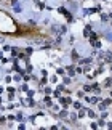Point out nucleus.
<instances>
[{
	"label": "nucleus",
	"instance_id": "f257e3e1",
	"mask_svg": "<svg viewBox=\"0 0 112 130\" xmlns=\"http://www.w3.org/2000/svg\"><path fill=\"white\" fill-rule=\"evenodd\" d=\"M58 100H59L61 108H64V109H67L70 104H72V98H70V95H69V97H63V95H61V97L58 98Z\"/></svg>",
	"mask_w": 112,
	"mask_h": 130
},
{
	"label": "nucleus",
	"instance_id": "f03ea898",
	"mask_svg": "<svg viewBox=\"0 0 112 130\" xmlns=\"http://www.w3.org/2000/svg\"><path fill=\"white\" fill-rule=\"evenodd\" d=\"M64 69H66V74H67L69 77H72V79H74V77L77 76V72H75V64H67Z\"/></svg>",
	"mask_w": 112,
	"mask_h": 130
},
{
	"label": "nucleus",
	"instance_id": "7ed1b4c3",
	"mask_svg": "<svg viewBox=\"0 0 112 130\" xmlns=\"http://www.w3.org/2000/svg\"><path fill=\"white\" fill-rule=\"evenodd\" d=\"M56 117H58V119H61V121H69V111L63 108V109H61V111L56 114Z\"/></svg>",
	"mask_w": 112,
	"mask_h": 130
},
{
	"label": "nucleus",
	"instance_id": "20e7f679",
	"mask_svg": "<svg viewBox=\"0 0 112 130\" xmlns=\"http://www.w3.org/2000/svg\"><path fill=\"white\" fill-rule=\"evenodd\" d=\"M91 32H93V26L87 24V26H85V29H83V37H85V39H88V37L91 35Z\"/></svg>",
	"mask_w": 112,
	"mask_h": 130
},
{
	"label": "nucleus",
	"instance_id": "39448f33",
	"mask_svg": "<svg viewBox=\"0 0 112 130\" xmlns=\"http://www.w3.org/2000/svg\"><path fill=\"white\" fill-rule=\"evenodd\" d=\"M101 101V98H99V95H94V97H90V100H88V104H93V106H96L98 103Z\"/></svg>",
	"mask_w": 112,
	"mask_h": 130
},
{
	"label": "nucleus",
	"instance_id": "423d86ee",
	"mask_svg": "<svg viewBox=\"0 0 112 130\" xmlns=\"http://www.w3.org/2000/svg\"><path fill=\"white\" fill-rule=\"evenodd\" d=\"M87 116H88V117H90V119H93V121H96V119L99 117V116H98L96 112L93 111V109H90V108H87Z\"/></svg>",
	"mask_w": 112,
	"mask_h": 130
},
{
	"label": "nucleus",
	"instance_id": "0eeeda50",
	"mask_svg": "<svg viewBox=\"0 0 112 130\" xmlns=\"http://www.w3.org/2000/svg\"><path fill=\"white\" fill-rule=\"evenodd\" d=\"M15 116H16V122H24L26 119H27V117L24 116V112H22V111H18Z\"/></svg>",
	"mask_w": 112,
	"mask_h": 130
},
{
	"label": "nucleus",
	"instance_id": "6e6552de",
	"mask_svg": "<svg viewBox=\"0 0 112 130\" xmlns=\"http://www.w3.org/2000/svg\"><path fill=\"white\" fill-rule=\"evenodd\" d=\"M77 116H79V119H83L85 116H87V108H83V106H82V108L77 111Z\"/></svg>",
	"mask_w": 112,
	"mask_h": 130
},
{
	"label": "nucleus",
	"instance_id": "1a4fd4ad",
	"mask_svg": "<svg viewBox=\"0 0 112 130\" xmlns=\"http://www.w3.org/2000/svg\"><path fill=\"white\" fill-rule=\"evenodd\" d=\"M40 92H42L43 95H51V93H53L51 87H48V85H45V87H42V90H40Z\"/></svg>",
	"mask_w": 112,
	"mask_h": 130
},
{
	"label": "nucleus",
	"instance_id": "9d476101",
	"mask_svg": "<svg viewBox=\"0 0 112 130\" xmlns=\"http://www.w3.org/2000/svg\"><path fill=\"white\" fill-rule=\"evenodd\" d=\"M72 80H74V79L69 77L67 74H66V76H63V84H64V85H70V84H72Z\"/></svg>",
	"mask_w": 112,
	"mask_h": 130
},
{
	"label": "nucleus",
	"instance_id": "9b49d317",
	"mask_svg": "<svg viewBox=\"0 0 112 130\" xmlns=\"http://www.w3.org/2000/svg\"><path fill=\"white\" fill-rule=\"evenodd\" d=\"M103 87H104V88H111V87H112V77H107L106 80L103 82Z\"/></svg>",
	"mask_w": 112,
	"mask_h": 130
},
{
	"label": "nucleus",
	"instance_id": "f8f14e48",
	"mask_svg": "<svg viewBox=\"0 0 112 130\" xmlns=\"http://www.w3.org/2000/svg\"><path fill=\"white\" fill-rule=\"evenodd\" d=\"M77 119H79L77 112H69V122H77Z\"/></svg>",
	"mask_w": 112,
	"mask_h": 130
},
{
	"label": "nucleus",
	"instance_id": "ddd939ff",
	"mask_svg": "<svg viewBox=\"0 0 112 130\" xmlns=\"http://www.w3.org/2000/svg\"><path fill=\"white\" fill-rule=\"evenodd\" d=\"M13 11L15 13H22V6L19 5V3H16V5H13Z\"/></svg>",
	"mask_w": 112,
	"mask_h": 130
},
{
	"label": "nucleus",
	"instance_id": "4468645a",
	"mask_svg": "<svg viewBox=\"0 0 112 130\" xmlns=\"http://www.w3.org/2000/svg\"><path fill=\"white\" fill-rule=\"evenodd\" d=\"M82 88H83V92H85V93H90V92H93V87H91L90 84H85Z\"/></svg>",
	"mask_w": 112,
	"mask_h": 130
},
{
	"label": "nucleus",
	"instance_id": "2eb2a0df",
	"mask_svg": "<svg viewBox=\"0 0 112 130\" xmlns=\"http://www.w3.org/2000/svg\"><path fill=\"white\" fill-rule=\"evenodd\" d=\"M13 80H15V82H18V84H19V82H21V80H22V74H19V72H16V74H15V76H13Z\"/></svg>",
	"mask_w": 112,
	"mask_h": 130
},
{
	"label": "nucleus",
	"instance_id": "dca6fc26",
	"mask_svg": "<svg viewBox=\"0 0 112 130\" xmlns=\"http://www.w3.org/2000/svg\"><path fill=\"white\" fill-rule=\"evenodd\" d=\"M96 106H98V109H99V111H106V109H107V106L103 103V100H101V101H99V103H98Z\"/></svg>",
	"mask_w": 112,
	"mask_h": 130
},
{
	"label": "nucleus",
	"instance_id": "f3484780",
	"mask_svg": "<svg viewBox=\"0 0 112 130\" xmlns=\"http://www.w3.org/2000/svg\"><path fill=\"white\" fill-rule=\"evenodd\" d=\"M82 106H83V104L80 103V101H72V108H74V109H77V111H79Z\"/></svg>",
	"mask_w": 112,
	"mask_h": 130
},
{
	"label": "nucleus",
	"instance_id": "a211bd4d",
	"mask_svg": "<svg viewBox=\"0 0 112 130\" xmlns=\"http://www.w3.org/2000/svg\"><path fill=\"white\" fill-rule=\"evenodd\" d=\"M109 21V15L107 13H101V23H107Z\"/></svg>",
	"mask_w": 112,
	"mask_h": 130
},
{
	"label": "nucleus",
	"instance_id": "6ab92c4d",
	"mask_svg": "<svg viewBox=\"0 0 112 130\" xmlns=\"http://www.w3.org/2000/svg\"><path fill=\"white\" fill-rule=\"evenodd\" d=\"M56 74L58 76H66V69L64 67H56Z\"/></svg>",
	"mask_w": 112,
	"mask_h": 130
},
{
	"label": "nucleus",
	"instance_id": "aec40b11",
	"mask_svg": "<svg viewBox=\"0 0 112 130\" xmlns=\"http://www.w3.org/2000/svg\"><path fill=\"white\" fill-rule=\"evenodd\" d=\"M18 90H21V92H27V90H29V85H27V82H24V84H22L21 87L18 88Z\"/></svg>",
	"mask_w": 112,
	"mask_h": 130
},
{
	"label": "nucleus",
	"instance_id": "412c9836",
	"mask_svg": "<svg viewBox=\"0 0 112 130\" xmlns=\"http://www.w3.org/2000/svg\"><path fill=\"white\" fill-rule=\"evenodd\" d=\"M103 103H104V104H106V106H107V108H109V106L112 104V98H111V97H109V98H104V100H103Z\"/></svg>",
	"mask_w": 112,
	"mask_h": 130
},
{
	"label": "nucleus",
	"instance_id": "4be33fe9",
	"mask_svg": "<svg viewBox=\"0 0 112 130\" xmlns=\"http://www.w3.org/2000/svg\"><path fill=\"white\" fill-rule=\"evenodd\" d=\"M58 80H59L58 74H55V76H51V77H50V82H51V84H58Z\"/></svg>",
	"mask_w": 112,
	"mask_h": 130
},
{
	"label": "nucleus",
	"instance_id": "5701e85b",
	"mask_svg": "<svg viewBox=\"0 0 112 130\" xmlns=\"http://www.w3.org/2000/svg\"><path fill=\"white\" fill-rule=\"evenodd\" d=\"M35 93H37V92H35V90H30V88H29L27 92H26V95H27V97H30V98L35 97Z\"/></svg>",
	"mask_w": 112,
	"mask_h": 130
},
{
	"label": "nucleus",
	"instance_id": "b1692460",
	"mask_svg": "<svg viewBox=\"0 0 112 130\" xmlns=\"http://www.w3.org/2000/svg\"><path fill=\"white\" fill-rule=\"evenodd\" d=\"M83 97H85V92L83 90H77V98H79V100H83Z\"/></svg>",
	"mask_w": 112,
	"mask_h": 130
},
{
	"label": "nucleus",
	"instance_id": "393cba45",
	"mask_svg": "<svg viewBox=\"0 0 112 130\" xmlns=\"http://www.w3.org/2000/svg\"><path fill=\"white\" fill-rule=\"evenodd\" d=\"M53 98H59L61 97V90H58V88H56V90H53Z\"/></svg>",
	"mask_w": 112,
	"mask_h": 130
},
{
	"label": "nucleus",
	"instance_id": "a878e982",
	"mask_svg": "<svg viewBox=\"0 0 112 130\" xmlns=\"http://www.w3.org/2000/svg\"><path fill=\"white\" fill-rule=\"evenodd\" d=\"M24 52H26V55H27V56H30V55L34 53V48H32V47H27V48H24Z\"/></svg>",
	"mask_w": 112,
	"mask_h": 130
},
{
	"label": "nucleus",
	"instance_id": "bb28decb",
	"mask_svg": "<svg viewBox=\"0 0 112 130\" xmlns=\"http://www.w3.org/2000/svg\"><path fill=\"white\" fill-rule=\"evenodd\" d=\"M98 127H99V125H98V122H96V121H93V122L90 124V129H93V130H96Z\"/></svg>",
	"mask_w": 112,
	"mask_h": 130
},
{
	"label": "nucleus",
	"instance_id": "cd10ccee",
	"mask_svg": "<svg viewBox=\"0 0 112 130\" xmlns=\"http://www.w3.org/2000/svg\"><path fill=\"white\" fill-rule=\"evenodd\" d=\"M99 117L107 119V117H109V112H107V111H101V116H99Z\"/></svg>",
	"mask_w": 112,
	"mask_h": 130
},
{
	"label": "nucleus",
	"instance_id": "c85d7f7f",
	"mask_svg": "<svg viewBox=\"0 0 112 130\" xmlns=\"http://www.w3.org/2000/svg\"><path fill=\"white\" fill-rule=\"evenodd\" d=\"M6 92H8V93H16V88H15V87H10V85H8V87H6Z\"/></svg>",
	"mask_w": 112,
	"mask_h": 130
},
{
	"label": "nucleus",
	"instance_id": "c756f323",
	"mask_svg": "<svg viewBox=\"0 0 112 130\" xmlns=\"http://www.w3.org/2000/svg\"><path fill=\"white\" fill-rule=\"evenodd\" d=\"M11 82H13L11 76H5V84H11Z\"/></svg>",
	"mask_w": 112,
	"mask_h": 130
},
{
	"label": "nucleus",
	"instance_id": "7c9ffc66",
	"mask_svg": "<svg viewBox=\"0 0 112 130\" xmlns=\"http://www.w3.org/2000/svg\"><path fill=\"white\" fill-rule=\"evenodd\" d=\"M6 121H16V116L15 114H8L6 116Z\"/></svg>",
	"mask_w": 112,
	"mask_h": 130
},
{
	"label": "nucleus",
	"instance_id": "2f4dec72",
	"mask_svg": "<svg viewBox=\"0 0 112 130\" xmlns=\"http://www.w3.org/2000/svg\"><path fill=\"white\" fill-rule=\"evenodd\" d=\"M40 74H42V77H48V71H46V69H42V71H40Z\"/></svg>",
	"mask_w": 112,
	"mask_h": 130
},
{
	"label": "nucleus",
	"instance_id": "473e14b6",
	"mask_svg": "<svg viewBox=\"0 0 112 130\" xmlns=\"http://www.w3.org/2000/svg\"><path fill=\"white\" fill-rule=\"evenodd\" d=\"M18 129H19V130H24V129H26V124H24V122H19V124H18Z\"/></svg>",
	"mask_w": 112,
	"mask_h": 130
},
{
	"label": "nucleus",
	"instance_id": "72a5a7b5",
	"mask_svg": "<svg viewBox=\"0 0 112 130\" xmlns=\"http://www.w3.org/2000/svg\"><path fill=\"white\" fill-rule=\"evenodd\" d=\"M3 52H11V47L10 45H3Z\"/></svg>",
	"mask_w": 112,
	"mask_h": 130
},
{
	"label": "nucleus",
	"instance_id": "f704fd0d",
	"mask_svg": "<svg viewBox=\"0 0 112 130\" xmlns=\"http://www.w3.org/2000/svg\"><path fill=\"white\" fill-rule=\"evenodd\" d=\"M74 42H75V37L70 35V37H69V43H74Z\"/></svg>",
	"mask_w": 112,
	"mask_h": 130
},
{
	"label": "nucleus",
	"instance_id": "c9c22d12",
	"mask_svg": "<svg viewBox=\"0 0 112 130\" xmlns=\"http://www.w3.org/2000/svg\"><path fill=\"white\" fill-rule=\"evenodd\" d=\"M3 90H5V88H3V87H2V85H0V95H2V93H3Z\"/></svg>",
	"mask_w": 112,
	"mask_h": 130
},
{
	"label": "nucleus",
	"instance_id": "e433bc0d",
	"mask_svg": "<svg viewBox=\"0 0 112 130\" xmlns=\"http://www.w3.org/2000/svg\"><path fill=\"white\" fill-rule=\"evenodd\" d=\"M109 97L112 98V87H111V90H109Z\"/></svg>",
	"mask_w": 112,
	"mask_h": 130
},
{
	"label": "nucleus",
	"instance_id": "4c0bfd02",
	"mask_svg": "<svg viewBox=\"0 0 112 130\" xmlns=\"http://www.w3.org/2000/svg\"><path fill=\"white\" fill-rule=\"evenodd\" d=\"M107 15H109V18L112 19V11H111V13H107Z\"/></svg>",
	"mask_w": 112,
	"mask_h": 130
},
{
	"label": "nucleus",
	"instance_id": "58836bf2",
	"mask_svg": "<svg viewBox=\"0 0 112 130\" xmlns=\"http://www.w3.org/2000/svg\"><path fill=\"white\" fill-rule=\"evenodd\" d=\"M109 69H111V71H112V63H111V64H109Z\"/></svg>",
	"mask_w": 112,
	"mask_h": 130
},
{
	"label": "nucleus",
	"instance_id": "ea45409f",
	"mask_svg": "<svg viewBox=\"0 0 112 130\" xmlns=\"http://www.w3.org/2000/svg\"><path fill=\"white\" fill-rule=\"evenodd\" d=\"M103 2H107V0H103Z\"/></svg>",
	"mask_w": 112,
	"mask_h": 130
},
{
	"label": "nucleus",
	"instance_id": "a19ab883",
	"mask_svg": "<svg viewBox=\"0 0 112 130\" xmlns=\"http://www.w3.org/2000/svg\"><path fill=\"white\" fill-rule=\"evenodd\" d=\"M111 26H112V21H111Z\"/></svg>",
	"mask_w": 112,
	"mask_h": 130
},
{
	"label": "nucleus",
	"instance_id": "79ce46f5",
	"mask_svg": "<svg viewBox=\"0 0 112 130\" xmlns=\"http://www.w3.org/2000/svg\"><path fill=\"white\" fill-rule=\"evenodd\" d=\"M111 117H112V116H111Z\"/></svg>",
	"mask_w": 112,
	"mask_h": 130
},
{
	"label": "nucleus",
	"instance_id": "37998d69",
	"mask_svg": "<svg viewBox=\"0 0 112 130\" xmlns=\"http://www.w3.org/2000/svg\"><path fill=\"white\" fill-rule=\"evenodd\" d=\"M111 106H112V104H111Z\"/></svg>",
	"mask_w": 112,
	"mask_h": 130
}]
</instances>
